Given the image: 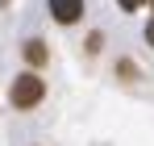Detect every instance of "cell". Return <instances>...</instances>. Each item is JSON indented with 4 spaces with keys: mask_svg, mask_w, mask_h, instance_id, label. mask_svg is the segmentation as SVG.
<instances>
[{
    "mask_svg": "<svg viewBox=\"0 0 154 146\" xmlns=\"http://www.w3.org/2000/svg\"><path fill=\"white\" fill-rule=\"evenodd\" d=\"M42 96H46V84H42L33 71L17 75V79H13V88H8V100H13V109H33V104H42Z\"/></svg>",
    "mask_w": 154,
    "mask_h": 146,
    "instance_id": "6da1fadb",
    "label": "cell"
},
{
    "mask_svg": "<svg viewBox=\"0 0 154 146\" xmlns=\"http://www.w3.org/2000/svg\"><path fill=\"white\" fill-rule=\"evenodd\" d=\"M50 17L58 25H75L83 17V0H50Z\"/></svg>",
    "mask_w": 154,
    "mask_h": 146,
    "instance_id": "7a4b0ae2",
    "label": "cell"
},
{
    "mask_svg": "<svg viewBox=\"0 0 154 146\" xmlns=\"http://www.w3.org/2000/svg\"><path fill=\"white\" fill-rule=\"evenodd\" d=\"M25 63H33V67H42L46 63V46L33 38V42H25Z\"/></svg>",
    "mask_w": 154,
    "mask_h": 146,
    "instance_id": "3957f363",
    "label": "cell"
},
{
    "mask_svg": "<svg viewBox=\"0 0 154 146\" xmlns=\"http://www.w3.org/2000/svg\"><path fill=\"white\" fill-rule=\"evenodd\" d=\"M117 4H121L125 13H137V8H142V0H117Z\"/></svg>",
    "mask_w": 154,
    "mask_h": 146,
    "instance_id": "277c9868",
    "label": "cell"
},
{
    "mask_svg": "<svg viewBox=\"0 0 154 146\" xmlns=\"http://www.w3.org/2000/svg\"><path fill=\"white\" fill-rule=\"evenodd\" d=\"M146 42H150V46H154V21L146 25Z\"/></svg>",
    "mask_w": 154,
    "mask_h": 146,
    "instance_id": "5b68a950",
    "label": "cell"
},
{
    "mask_svg": "<svg viewBox=\"0 0 154 146\" xmlns=\"http://www.w3.org/2000/svg\"><path fill=\"white\" fill-rule=\"evenodd\" d=\"M150 4H154V0H150Z\"/></svg>",
    "mask_w": 154,
    "mask_h": 146,
    "instance_id": "8992f818",
    "label": "cell"
}]
</instances>
